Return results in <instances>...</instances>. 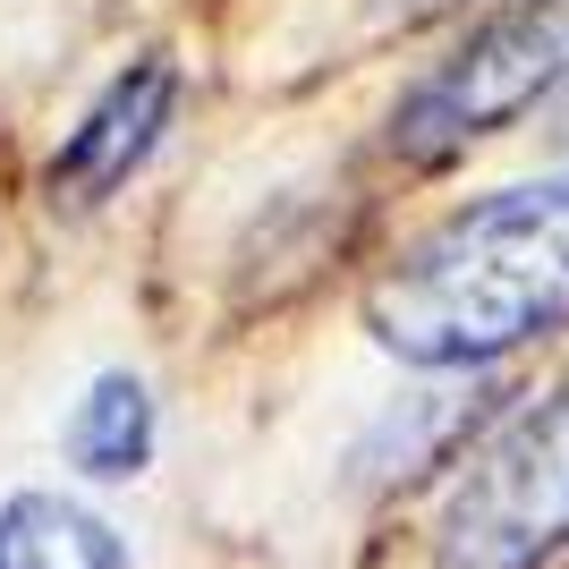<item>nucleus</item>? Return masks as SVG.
Here are the masks:
<instances>
[{"label":"nucleus","instance_id":"f257e3e1","mask_svg":"<svg viewBox=\"0 0 569 569\" xmlns=\"http://www.w3.org/2000/svg\"><path fill=\"white\" fill-rule=\"evenodd\" d=\"M569 323V179L493 188L426 230L375 289L366 332L400 366H493Z\"/></svg>","mask_w":569,"mask_h":569},{"label":"nucleus","instance_id":"f03ea898","mask_svg":"<svg viewBox=\"0 0 569 569\" xmlns=\"http://www.w3.org/2000/svg\"><path fill=\"white\" fill-rule=\"evenodd\" d=\"M433 545L442 569H536L569 545V375L468 459Z\"/></svg>","mask_w":569,"mask_h":569},{"label":"nucleus","instance_id":"7ed1b4c3","mask_svg":"<svg viewBox=\"0 0 569 569\" xmlns=\"http://www.w3.org/2000/svg\"><path fill=\"white\" fill-rule=\"evenodd\" d=\"M561 69H569V0L510 9V18H493L442 77L417 86V102L400 111V144L417 162H442L459 144L493 137L501 119H519Z\"/></svg>","mask_w":569,"mask_h":569},{"label":"nucleus","instance_id":"20e7f679","mask_svg":"<svg viewBox=\"0 0 569 569\" xmlns=\"http://www.w3.org/2000/svg\"><path fill=\"white\" fill-rule=\"evenodd\" d=\"M170 102H179V69H170V60H137V69H119L111 86H102V102L60 137V153H51V196H69V204H102L111 188H128V170L162 144Z\"/></svg>","mask_w":569,"mask_h":569},{"label":"nucleus","instance_id":"39448f33","mask_svg":"<svg viewBox=\"0 0 569 569\" xmlns=\"http://www.w3.org/2000/svg\"><path fill=\"white\" fill-rule=\"evenodd\" d=\"M0 569H128V552L86 501L18 493L0 510Z\"/></svg>","mask_w":569,"mask_h":569},{"label":"nucleus","instance_id":"423d86ee","mask_svg":"<svg viewBox=\"0 0 569 569\" xmlns=\"http://www.w3.org/2000/svg\"><path fill=\"white\" fill-rule=\"evenodd\" d=\"M69 459L102 485H128L153 459V400H144L137 375H102L69 417Z\"/></svg>","mask_w":569,"mask_h":569},{"label":"nucleus","instance_id":"0eeeda50","mask_svg":"<svg viewBox=\"0 0 569 569\" xmlns=\"http://www.w3.org/2000/svg\"><path fill=\"white\" fill-rule=\"evenodd\" d=\"M552 144H561V162H569V94H561V128H552Z\"/></svg>","mask_w":569,"mask_h":569}]
</instances>
